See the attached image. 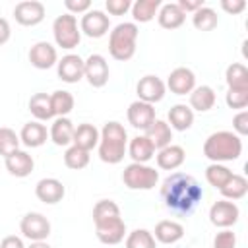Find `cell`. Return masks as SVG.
<instances>
[{
	"instance_id": "obj_1",
	"label": "cell",
	"mask_w": 248,
	"mask_h": 248,
	"mask_svg": "<svg viewBox=\"0 0 248 248\" xmlns=\"http://www.w3.org/2000/svg\"><path fill=\"white\" fill-rule=\"evenodd\" d=\"M161 198L169 211H172L174 215L186 217L202 202L203 190L192 174L172 172L161 184Z\"/></svg>"
},
{
	"instance_id": "obj_2",
	"label": "cell",
	"mask_w": 248,
	"mask_h": 248,
	"mask_svg": "<svg viewBox=\"0 0 248 248\" xmlns=\"http://www.w3.org/2000/svg\"><path fill=\"white\" fill-rule=\"evenodd\" d=\"M242 153V140L229 130H219L207 136L203 141V155L211 163H227L236 161Z\"/></svg>"
},
{
	"instance_id": "obj_3",
	"label": "cell",
	"mask_w": 248,
	"mask_h": 248,
	"mask_svg": "<svg viewBox=\"0 0 248 248\" xmlns=\"http://www.w3.org/2000/svg\"><path fill=\"white\" fill-rule=\"evenodd\" d=\"M126 147H128L126 128L116 120L107 122L103 126L101 138H99V159L103 163L116 165V163H120L124 159Z\"/></svg>"
},
{
	"instance_id": "obj_4",
	"label": "cell",
	"mask_w": 248,
	"mask_h": 248,
	"mask_svg": "<svg viewBox=\"0 0 248 248\" xmlns=\"http://www.w3.org/2000/svg\"><path fill=\"white\" fill-rule=\"evenodd\" d=\"M138 25L134 21L118 23L108 35V52L114 60L126 62L136 54V41H138Z\"/></svg>"
},
{
	"instance_id": "obj_5",
	"label": "cell",
	"mask_w": 248,
	"mask_h": 248,
	"mask_svg": "<svg viewBox=\"0 0 248 248\" xmlns=\"http://www.w3.org/2000/svg\"><path fill=\"white\" fill-rule=\"evenodd\" d=\"M122 182L130 190H153L159 182V170L149 165L130 163L122 170Z\"/></svg>"
},
{
	"instance_id": "obj_6",
	"label": "cell",
	"mask_w": 248,
	"mask_h": 248,
	"mask_svg": "<svg viewBox=\"0 0 248 248\" xmlns=\"http://www.w3.org/2000/svg\"><path fill=\"white\" fill-rule=\"evenodd\" d=\"M52 35H54V43L66 50H72L79 45L81 41V31L78 27V19L72 14H62L54 19L52 23Z\"/></svg>"
},
{
	"instance_id": "obj_7",
	"label": "cell",
	"mask_w": 248,
	"mask_h": 248,
	"mask_svg": "<svg viewBox=\"0 0 248 248\" xmlns=\"http://www.w3.org/2000/svg\"><path fill=\"white\" fill-rule=\"evenodd\" d=\"M19 231L25 238H29L31 242H39V240H46L50 234V221L37 211H31L27 215L21 217L19 221Z\"/></svg>"
},
{
	"instance_id": "obj_8",
	"label": "cell",
	"mask_w": 248,
	"mask_h": 248,
	"mask_svg": "<svg viewBox=\"0 0 248 248\" xmlns=\"http://www.w3.org/2000/svg\"><path fill=\"white\" fill-rule=\"evenodd\" d=\"M108 27H110V19L105 12L101 10H89L81 16V21H79V31L91 39H101L108 33Z\"/></svg>"
},
{
	"instance_id": "obj_9",
	"label": "cell",
	"mask_w": 248,
	"mask_h": 248,
	"mask_svg": "<svg viewBox=\"0 0 248 248\" xmlns=\"http://www.w3.org/2000/svg\"><path fill=\"white\" fill-rule=\"evenodd\" d=\"M240 217V209L234 202L229 200H219L209 207V221L211 225L219 229H229L232 227Z\"/></svg>"
},
{
	"instance_id": "obj_10",
	"label": "cell",
	"mask_w": 248,
	"mask_h": 248,
	"mask_svg": "<svg viewBox=\"0 0 248 248\" xmlns=\"http://www.w3.org/2000/svg\"><path fill=\"white\" fill-rule=\"evenodd\" d=\"M85 72H83V78L87 79V83L91 87H103L107 85L108 81V62L103 54H89L85 60Z\"/></svg>"
},
{
	"instance_id": "obj_11",
	"label": "cell",
	"mask_w": 248,
	"mask_h": 248,
	"mask_svg": "<svg viewBox=\"0 0 248 248\" xmlns=\"http://www.w3.org/2000/svg\"><path fill=\"white\" fill-rule=\"evenodd\" d=\"M165 91H167L165 81L161 78H157V76H151V74L140 78V81L136 85L138 101H143V103H149V105H155V103L163 101Z\"/></svg>"
},
{
	"instance_id": "obj_12",
	"label": "cell",
	"mask_w": 248,
	"mask_h": 248,
	"mask_svg": "<svg viewBox=\"0 0 248 248\" xmlns=\"http://www.w3.org/2000/svg\"><path fill=\"white\" fill-rule=\"evenodd\" d=\"M14 17L19 25H25V27L39 25L45 19V4L39 0H23L16 4Z\"/></svg>"
},
{
	"instance_id": "obj_13",
	"label": "cell",
	"mask_w": 248,
	"mask_h": 248,
	"mask_svg": "<svg viewBox=\"0 0 248 248\" xmlns=\"http://www.w3.org/2000/svg\"><path fill=\"white\" fill-rule=\"evenodd\" d=\"M56 72L58 78L66 83H78L79 79H83V72H85V62L81 56L78 54H66L56 62Z\"/></svg>"
},
{
	"instance_id": "obj_14",
	"label": "cell",
	"mask_w": 248,
	"mask_h": 248,
	"mask_svg": "<svg viewBox=\"0 0 248 248\" xmlns=\"http://www.w3.org/2000/svg\"><path fill=\"white\" fill-rule=\"evenodd\" d=\"M126 116H128V122L136 130L145 132L155 120V107L149 103H143V101H134V103H130Z\"/></svg>"
},
{
	"instance_id": "obj_15",
	"label": "cell",
	"mask_w": 248,
	"mask_h": 248,
	"mask_svg": "<svg viewBox=\"0 0 248 248\" xmlns=\"http://www.w3.org/2000/svg\"><path fill=\"white\" fill-rule=\"evenodd\" d=\"M29 62L37 70H48L58 62V52L50 43L39 41L29 48Z\"/></svg>"
},
{
	"instance_id": "obj_16",
	"label": "cell",
	"mask_w": 248,
	"mask_h": 248,
	"mask_svg": "<svg viewBox=\"0 0 248 248\" xmlns=\"http://www.w3.org/2000/svg\"><path fill=\"white\" fill-rule=\"evenodd\" d=\"M165 85L174 95H190L192 89L196 87V76H194V72L190 68L178 66L169 74V79H167Z\"/></svg>"
},
{
	"instance_id": "obj_17",
	"label": "cell",
	"mask_w": 248,
	"mask_h": 248,
	"mask_svg": "<svg viewBox=\"0 0 248 248\" xmlns=\"http://www.w3.org/2000/svg\"><path fill=\"white\" fill-rule=\"evenodd\" d=\"M95 234H97V238L103 244H108V246L118 244L126 236V223L122 221V217H116V219L99 223V225H95Z\"/></svg>"
},
{
	"instance_id": "obj_18",
	"label": "cell",
	"mask_w": 248,
	"mask_h": 248,
	"mask_svg": "<svg viewBox=\"0 0 248 248\" xmlns=\"http://www.w3.org/2000/svg\"><path fill=\"white\" fill-rule=\"evenodd\" d=\"M4 163H6V169L12 176L16 178H25L33 172V167H35V161L33 157L23 151V149H16L12 151L8 157H4Z\"/></svg>"
},
{
	"instance_id": "obj_19",
	"label": "cell",
	"mask_w": 248,
	"mask_h": 248,
	"mask_svg": "<svg viewBox=\"0 0 248 248\" xmlns=\"http://www.w3.org/2000/svg\"><path fill=\"white\" fill-rule=\"evenodd\" d=\"M64 194H66V188L58 178H41L35 186V196L46 205H54L62 202Z\"/></svg>"
},
{
	"instance_id": "obj_20",
	"label": "cell",
	"mask_w": 248,
	"mask_h": 248,
	"mask_svg": "<svg viewBox=\"0 0 248 248\" xmlns=\"http://www.w3.org/2000/svg\"><path fill=\"white\" fill-rule=\"evenodd\" d=\"M46 140H48V130H46L45 124H41V122H37V120L23 124V128H21V132H19V141H21L25 147H31V149L45 145Z\"/></svg>"
},
{
	"instance_id": "obj_21",
	"label": "cell",
	"mask_w": 248,
	"mask_h": 248,
	"mask_svg": "<svg viewBox=\"0 0 248 248\" xmlns=\"http://www.w3.org/2000/svg\"><path fill=\"white\" fill-rule=\"evenodd\" d=\"M157 159V167L163 170H176L184 161H186V151L182 145H167L163 149L157 151L155 155Z\"/></svg>"
},
{
	"instance_id": "obj_22",
	"label": "cell",
	"mask_w": 248,
	"mask_h": 248,
	"mask_svg": "<svg viewBox=\"0 0 248 248\" xmlns=\"http://www.w3.org/2000/svg\"><path fill=\"white\" fill-rule=\"evenodd\" d=\"M99 138H101V132L89 124V122H83L79 126L74 128V138H72V145L83 149V151H91L93 147L99 145Z\"/></svg>"
},
{
	"instance_id": "obj_23",
	"label": "cell",
	"mask_w": 248,
	"mask_h": 248,
	"mask_svg": "<svg viewBox=\"0 0 248 248\" xmlns=\"http://www.w3.org/2000/svg\"><path fill=\"white\" fill-rule=\"evenodd\" d=\"M74 122L68 118V116H56L50 130H48V138L52 140L54 145H60V147H66L72 143V138H74Z\"/></svg>"
},
{
	"instance_id": "obj_24",
	"label": "cell",
	"mask_w": 248,
	"mask_h": 248,
	"mask_svg": "<svg viewBox=\"0 0 248 248\" xmlns=\"http://www.w3.org/2000/svg\"><path fill=\"white\" fill-rule=\"evenodd\" d=\"M128 155L132 157V163H141L147 165V161H151L155 157V147L151 145V141L145 136H136L130 140L128 147H126Z\"/></svg>"
},
{
	"instance_id": "obj_25",
	"label": "cell",
	"mask_w": 248,
	"mask_h": 248,
	"mask_svg": "<svg viewBox=\"0 0 248 248\" xmlns=\"http://www.w3.org/2000/svg\"><path fill=\"white\" fill-rule=\"evenodd\" d=\"M155 236L157 242H163V244H174L178 242L182 236H184V227L176 221H170V219H163L155 225V231L151 232Z\"/></svg>"
},
{
	"instance_id": "obj_26",
	"label": "cell",
	"mask_w": 248,
	"mask_h": 248,
	"mask_svg": "<svg viewBox=\"0 0 248 248\" xmlns=\"http://www.w3.org/2000/svg\"><path fill=\"white\" fill-rule=\"evenodd\" d=\"M157 21L163 29H178L186 21V14L176 6V2L161 4L157 12Z\"/></svg>"
},
{
	"instance_id": "obj_27",
	"label": "cell",
	"mask_w": 248,
	"mask_h": 248,
	"mask_svg": "<svg viewBox=\"0 0 248 248\" xmlns=\"http://www.w3.org/2000/svg\"><path fill=\"white\" fill-rule=\"evenodd\" d=\"M167 116H169L167 124L170 126V130H176V132H186L194 124V110L188 105H182V103L170 107Z\"/></svg>"
},
{
	"instance_id": "obj_28",
	"label": "cell",
	"mask_w": 248,
	"mask_h": 248,
	"mask_svg": "<svg viewBox=\"0 0 248 248\" xmlns=\"http://www.w3.org/2000/svg\"><path fill=\"white\" fill-rule=\"evenodd\" d=\"M143 136L151 141V145L159 151V149H163V147H167V145H170V140H172V130H170V126L165 122V120H159V118H155L153 120V124L143 132Z\"/></svg>"
},
{
	"instance_id": "obj_29",
	"label": "cell",
	"mask_w": 248,
	"mask_h": 248,
	"mask_svg": "<svg viewBox=\"0 0 248 248\" xmlns=\"http://www.w3.org/2000/svg\"><path fill=\"white\" fill-rule=\"evenodd\" d=\"M215 105V91L209 85H198L190 93V108L198 112H207Z\"/></svg>"
},
{
	"instance_id": "obj_30",
	"label": "cell",
	"mask_w": 248,
	"mask_h": 248,
	"mask_svg": "<svg viewBox=\"0 0 248 248\" xmlns=\"http://www.w3.org/2000/svg\"><path fill=\"white\" fill-rule=\"evenodd\" d=\"M225 81L229 89H238V91H248V68L240 62H232L227 66L225 72Z\"/></svg>"
},
{
	"instance_id": "obj_31",
	"label": "cell",
	"mask_w": 248,
	"mask_h": 248,
	"mask_svg": "<svg viewBox=\"0 0 248 248\" xmlns=\"http://www.w3.org/2000/svg\"><path fill=\"white\" fill-rule=\"evenodd\" d=\"M161 8V0H136L132 4V17L134 23H147L151 21Z\"/></svg>"
},
{
	"instance_id": "obj_32",
	"label": "cell",
	"mask_w": 248,
	"mask_h": 248,
	"mask_svg": "<svg viewBox=\"0 0 248 248\" xmlns=\"http://www.w3.org/2000/svg\"><path fill=\"white\" fill-rule=\"evenodd\" d=\"M29 110H31V114L37 118V122L54 118L52 105H50V95H46V93H35V95L29 99Z\"/></svg>"
},
{
	"instance_id": "obj_33",
	"label": "cell",
	"mask_w": 248,
	"mask_h": 248,
	"mask_svg": "<svg viewBox=\"0 0 248 248\" xmlns=\"http://www.w3.org/2000/svg\"><path fill=\"white\" fill-rule=\"evenodd\" d=\"M223 194L225 200L229 202H236V200H242L248 192V180L242 176V174H232L231 180L219 190Z\"/></svg>"
},
{
	"instance_id": "obj_34",
	"label": "cell",
	"mask_w": 248,
	"mask_h": 248,
	"mask_svg": "<svg viewBox=\"0 0 248 248\" xmlns=\"http://www.w3.org/2000/svg\"><path fill=\"white\" fill-rule=\"evenodd\" d=\"M192 23L198 31H211L217 27L219 23V16L213 8H207V6H202L198 12H194L192 16Z\"/></svg>"
},
{
	"instance_id": "obj_35",
	"label": "cell",
	"mask_w": 248,
	"mask_h": 248,
	"mask_svg": "<svg viewBox=\"0 0 248 248\" xmlns=\"http://www.w3.org/2000/svg\"><path fill=\"white\" fill-rule=\"evenodd\" d=\"M74 95L70 91L58 89L50 95V105H52V112L54 116H68L74 110Z\"/></svg>"
},
{
	"instance_id": "obj_36",
	"label": "cell",
	"mask_w": 248,
	"mask_h": 248,
	"mask_svg": "<svg viewBox=\"0 0 248 248\" xmlns=\"http://www.w3.org/2000/svg\"><path fill=\"white\" fill-rule=\"evenodd\" d=\"M232 174H234V172H232L229 167L221 165V163H211V165L205 169V180H207L213 188H217V190H221V188L231 180Z\"/></svg>"
},
{
	"instance_id": "obj_37",
	"label": "cell",
	"mask_w": 248,
	"mask_h": 248,
	"mask_svg": "<svg viewBox=\"0 0 248 248\" xmlns=\"http://www.w3.org/2000/svg\"><path fill=\"white\" fill-rule=\"evenodd\" d=\"M116 217H120V207L112 200H101L95 203V207H93V223L95 225L116 219Z\"/></svg>"
},
{
	"instance_id": "obj_38",
	"label": "cell",
	"mask_w": 248,
	"mask_h": 248,
	"mask_svg": "<svg viewBox=\"0 0 248 248\" xmlns=\"http://www.w3.org/2000/svg\"><path fill=\"white\" fill-rule=\"evenodd\" d=\"M89 159H91L89 151H83V149H79V147H76V145H70V147L64 151V165H66L68 169H72V170H81V169H85V167L89 165Z\"/></svg>"
},
{
	"instance_id": "obj_39",
	"label": "cell",
	"mask_w": 248,
	"mask_h": 248,
	"mask_svg": "<svg viewBox=\"0 0 248 248\" xmlns=\"http://www.w3.org/2000/svg\"><path fill=\"white\" fill-rule=\"evenodd\" d=\"M157 240L147 229H136L126 236V248H155Z\"/></svg>"
},
{
	"instance_id": "obj_40",
	"label": "cell",
	"mask_w": 248,
	"mask_h": 248,
	"mask_svg": "<svg viewBox=\"0 0 248 248\" xmlns=\"http://www.w3.org/2000/svg\"><path fill=\"white\" fill-rule=\"evenodd\" d=\"M19 136L12 130V128H6L2 126L0 128V155L2 157H8L12 151L19 149Z\"/></svg>"
},
{
	"instance_id": "obj_41",
	"label": "cell",
	"mask_w": 248,
	"mask_h": 248,
	"mask_svg": "<svg viewBox=\"0 0 248 248\" xmlns=\"http://www.w3.org/2000/svg\"><path fill=\"white\" fill-rule=\"evenodd\" d=\"M225 103L229 108L244 110L248 107V91H238V89H229L225 95Z\"/></svg>"
},
{
	"instance_id": "obj_42",
	"label": "cell",
	"mask_w": 248,
	"mask_h": 248,
	"mask_svg": "<svg viewBox=\"0 0 248 248\" xmlns=\"http://www.w3.org/2000/svg\"><path fill=\"white\" fill-rule=\"evenodd\" d=\"M236 246V234L229 229H223L213 238V248H234Z\"/></svg>"
},
{
	"instance_id": "obj_43",
	"label": "cell",
	"mask_w": 248,
	"mask_h": 248,
	"mask_svg": "<svg viewBox=\"0 0 248 248\" xmlns=\"http://www.w3.org/2000/svg\"><path fill=\"white\" fill-rule=\"evenodd\" d=\"M232 130L238 138L248 136V110H240L232 118Z\"/></svg>"
},
{
	"instance_id": "obj_44",
	"label": "cell",
	"mask_w": 248,
	"mask_h": 248,
	"mask_svg": "<svg viewBox=\"0 0 248 248\" xmlns=\"http://www.w3.org/2000/svg\"><path fill=\"white\" fill-rule=\"evenodd\" d=\"M105 8L110 16H124L132 8V2L130 0H107Z\"/></svg>"
},
{
	"instance_id": "obj_45",
	"label": "cell",
	"mask_w": 248,
	"mask_h": 248,
	"mask_svg": "<svg viewBox=\"0 0 248 248\" xmlns=\"http://www.w3.org/2000/svg\"><path fill=\"white\" fill-rule=\"evenodd\" d=\"M68 14H85L91 10V0H64Z\"/></svg>"
},
{
	"instance_id": "obj_46",
	"label": "cell",
	"mask_w": 248,
	"mask_h": 248,
	"mask_svg": "<svg viewBox=\"0 0 248 248\" xmlns=\"http://www.w3.org/2000/svg\"><path fill=\"white\" fill-rule=\"evenodd\" d=\"M221 8H223L227 14H231V16H236V14L244 12V8H246V2H244V0H221Z\"/></svg>"
},
{
	"instance_id": "obj_47",
	"label": "cell",
	"mask_w": 248,
	"mask_h": 248,
	"mask_svg": "<svg viewBox=\"0 0 248 248\" xmlns=\"http://www.w3.org/2000/svg\"><path fill=\"white\" fill-rule=\"evenodd\" d=\"M176 6H178L184 14H194V12H198V10H200L202 6H205V4H203V0H178Z\"/></svg>"
},
{
	"instance_id": "obj_48",
	"label": "cell",
	"mask_w": 248,
	"mask_h": 248,
	"mask_svg": "<svg viewBox=\"0 0 248 248\" xmlns=\"http://www.w3.org/2000/svg\"><path fill=\"white\" fill-rule=\"evenodd\" d=\"M0 248H25V244H23V240H21L19 236H16V234H8V236L2 238Z\"/></svg>"
},
{
	"instance_id": "obj_49",
	"label": "cell",
	"mask_w": 248,
	"mask_h": 248,
	"mask_svg": "<svg viewBox=\"0 0 248 248\" xmlns=\"http://www.w3.org/2000/svg\"><path fill=\"white\" fill-rule=\"evenodd\" d=\"M12 37V29H10V23L6 17H0V45H6Z\"/></svg>"
},
{
	"instance_id": "obj_50",
	"label": "cell",
	"mask_w": 248,
	"mask_h": 248,
	"mask_svg": "<svg viewBox=\"0 0 248 248\" xmlns=\"http://www.w3.org/2000/svg\"><path fill=\"white\" fill-rule=\"evenodd\" d=\"M29 248H50V246H48L45 240H39V242H31V246H29Z\"/></svg>"
}]
</instances>
